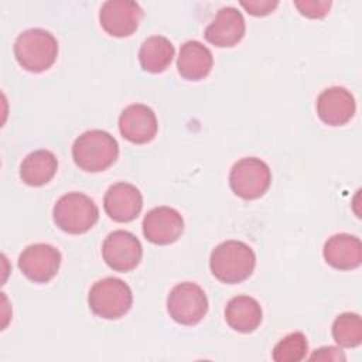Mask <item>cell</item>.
<instances>
[{
    "label": "cell",
    "mask_w": 362,
    "mask_h": 362,
    "mask_svg": "<svg viewBox=\"0 0 362 362\" xmlns=\"http://www.w3.org/2000/svg\"><path fill=\"white\" fill-rule=\"evenodd\" d=\"M255 266V250L242 240H225L216 245L209 256L211 273L225 284L245 281L252 276Z\"/></svg>",
    "instance_id": "obj_1"
},
{
    "label": "cell",
    "mask_w": 362,
    "mask_h": 362,
    "mask_svg": "<svg viewBox=\"0 0 362 362\" xmlns=\"http://www.w3.org/2000/svg\"><path fill=\"white\" fill-rule=\"evenodd\" d=\"M117 157V140L100 129L83 132L72 144L74 163L86 173L105 171L116 163Z\"/></svg>",
    "instance_id": "obj_2"
},
{
    "label": "cell",
    "mask_w": 362,
    "mask_h": 362,
    "mask_svg": "<svg viewBox=\"0 0 362 362\" xmlns=\"http://www.w3.org/2000/svg\"><path fill=\"white\" fill-rule=\"evenodd\" d=\"M13 49L16 61L23 69L40 74L55 64L58 41L44 28H28L18 34Z\"/></svg>",
    "instance_id": "obj_3"
},
{
    "label": "cell",
    "mask_w": 362,
    "mask_h": 362,
    "mask_svg": "<svg viewBox=\"0 0 362 362\" xmlns=\"http://www.w3.org/2000/svg\"><path fill=\"white\" fill-rule=\"evenodd\" d=\"M54 223L69 235H82L90 230L99 219V208L83 192L64 194L52 208Z\"/></svg>",
    "instance_id": "obj_4"
},
{
    "label": "cell",
    "mask_w": 362,
    "mask_h": 362,
    "mask_svg": "<svg viewBox=\"0 0 362 362\" xmlns=\"http://www.w3.org/2000/svg\"><path fill=\"white\" fill-rule=\"evenodd\" d=\"M133 293L126 281L117 277H105L93 283L88 293L90 311L103 320H119L129 313Z\"/></svg>",
    "instance_id": "obj_5"
},
{
    "label": "cell",
    "mask_w": 362,
    "mask_h": 362,
    "mask_svg": "<svg viewBox=\"0 0 362 362\" xmlns=\"http://www.w3.org/2000/svg\"><path fill=\"white\" fill-rule=\"evenodd\" d=\"M272 184V170L262 158L243 157L238 160L229 173L232 192L246 201L263 197Z\"/></svg>",
    "instance_id": "obj_6"
},
{
    "label": "cell",
    "mask_w": 362,
    "mask_h": 362,
    "mask_svg": "<svg viewBox=\"0 0 362 362\" xmlns=\"http://www.w3.org/2000/svg\"><path fill=\"white\" fill-rule=\"evenodd\" d=\"M208 297L201 286L192 281L175 284L167 296V311L181 325L192 327L204 320L208 313Z\"/></svg>",
    "instance_id": "obj_7"
},
{
    "label": "cell",
    "mask_w": 362,
    "mask_h": 362,
    "mask_svg": "<svg viewBox=\"0 0 362 362\" xmlns=\"http://www.w3.org/2000/svg\"><path fill=\"white\" fill-rule=\"evenodd\" d=\"M102 257L115 272L127 273L134 270L143 257V246L136 235L117 229L110 232L102 243Z\"/></svg>",
    "instance_id": "obj_8"
},
{
    "label": "cell",
    "mask_w": 362,
    "mask_h": 362,
    "mask_svg": "<svg viewBox=\"0 0 362 362\" xmlns=\"http://www.w3.org/2000/svg\"><path fill=\"white\" fill-rule=\"evenodd\" d=\"M61 252L49 243H33L23 249L18 256V269L34 283H48L61 266Z\"/></svg>",
    "instance_id": "obj_9"
},
{
    "label": "cell",
    "mask_w": 362,
    "mask_h": 362,
    "mask_svg": "<svg viewBox=\"0 0 362 362\" xmlns=\"http://www.w3.org/2000/svg\"><path fill=\"white\" fill-rule=\"evenodd\" d=\"M143 14V8L136 1L107 0L99 10V23L110 37L124 38L139 28Z\"/></svg>",
    "instance_id": "obj_10"
},
{
    "label": "cell",
    "mask_w": 362,
    "mask_h": 362,
    "mask_svg": "<svg viewBox=\"0 0 362 362\" xmlns=\"http://www.w3.org/2000/svg\"><path fill=\"white\" fill-rule=\"evenodd\" d=\"M143 235L154 245H171L177 242L184 232V219L181 214L171 206H156L143 218Z\"/></svg>",
    "instance_id": "obj_11"
},
{
    "label": "cell",
    "mask_w": 362,
    "mask_h": 362,
    "mask_svg": "<svg viewBox=\"0 0 362 362\" xmlns=\"http://www.w3.org/2000/svg\"><path fill=\"white\" fill-rule=\"evenodd\" d=\"M158 130L154 110L144 103L126 106L119 116V132L123 139L133 144L150 143Z\"/></svg>",
    "instance_id": "obj_12"
},
{
    "label": "cell",
    "mask_w": 362,
    "mask_h": 362,
    "mask_svg": "<svg viewBox=\"0 0 362 362\" xmlns=\"http://www.w3.org/2000/svg\"><path fill=\"white\" fill-rule=\"evenodd\" d=\"M103 209L115 222H132L143 209V195L140 189L130 182H116L105 192Z\"/></svg>",
    "instance_id": "obj_13"
},
{
    "label": "cell",
    "mask_w": 362,
    "mask_h": 362,
    "mask_svg": "<svg viewBox=\"0 0 362 362\" xmlns=\"http://www.w3.org/2000/svg\"><path fill=\"white\" fill-rule=\"evenodd\" d=\"M246 33L243 14L232 6L219 8L204 31L205 40L218 48H230L242 41Z\"/></svg>",
    "instance_id": "obj_14"
},
{
    "label": "cell",
    "mask_w": 362,
    "mask_h": 362,
    "mask_svg": "<svg viewBox=\"0 0 362 362\" xmlns=\"http://www.w3.org/2000/svg\"><path fill=\"white\" fill-rule=\"evenodd\" d=\"M317 115L328 126H344L355 115L356 102L351 90L344 86L324 89L317 98Z\"/></svg>",
    "instance_id": "obj_15"
},
{
    "label": "cell",
    "mask_w": 362,
    "mask_h": 362,
    "mask_svg": "<svg viewBox=\"0 0 362 362\" xmlns=\"http://www.w3.org/2000/svg\"><path fill=\"white\" fill-rule=\"evenodd\" d=\"M322 256L332 269L354 270L362 263V243L355 235L335 233L325 240Z\"/></svg>",
    "instance_id": "obj_16"
},
{
    "label": "cell",
    "mask_w": 362,
    "mask_h": 362,
    "mask_svg": "<svg viewBox=\"0 0 362 362\" xmlns=\"http://www.w3.org/2000/svg\"><path fill=\"white\" fill-rule=\"evenodd\" d=\"M214 66L212 51L197 40L185 41L177 58L178 74L187 81H201L209 75Z\"/></svg>",
    "instance_id": "obj_17"
},
{
    "label": "cell",
    "mask_w": 362,
    "mask_h": 362,
    "mask_svg": "<svg viewBox=\"0 0 362 362\" xmlns=\"http://www.w3.org/2000/svg\"><path fill=\"white\" fill-rule=\"evenodd\" d=\"M262 320V305L250 296H236L225 307V321L233 331L250 334L259 328Z\"/></svg>",
    "instance_id": "obj_18"
},
{
    "label": "cell",
    "mask_w": 362,
    "mask_h": 362,
    "mask_svg": "<svg viewBox=\"0 0 362 362\" xmlns=\"http://www.w3.org/2000/svg\"><path fill=\"white\" fill-rule=\"evenodd\" d=\"M58 170V160L49 150L41 148L31 151L20 164V178L30 187L48 184Z\"/></svg>",
    "instance_id": "obj_19"
},
{
    "label": "cell",
    "mask_w": 362,
    "mask_h": 362,
    "mask_svg": "<svg viewBox=\"0 0 362 362\" xmlns=\"http://www.w3.org/2000/svg\"><path fill=\"white\" fill-rule=\"evenodd\" d=\"M175 55L173 42L164 35H151L143 41L139 49V62L143 71L150 74L164 72Z\"/></svg>",
    "instance_id": "obj_20"
},
{
    "label": "cell",
    "mask_w": 362,
    "mask_h": 362,
    "mask_svg": "<svg viewBox=\"0 0 362 362\" xmlns=\"http://www.w3.org/2000/svg\"><path fill=\"white\" fill-rule=\"evenodd\" d=\"M332 338L342 348H356L362 342V320L356 313H342L332 322Z\"/></svg>",
    "instance_id": "obj_21"
},
{
    "label": "cell",
    "mask_w": 362,
    "mask_h": 362,
    "mask_svg": "<svg viewBox=\"0 0 362 362\" xmlns=\"http://www.w3.org/2000/svg\"><path fill=\"white\" fill-rule=\"evenodd\" d=\"M308 352L307 337L301 331H294L283 337L273 348L272 358L276 362H300Z\"/></svg>",
    "instance_id": "obj_22"
},
{
    "label": "cell",
    "mask_w": 362,
    "mask_h": 362,
    "mask_svg": "<svg viewBox=\"0 0 362 362\" xmlns=\"http://www.w3.org/2000/svg\"><path fill=\"white\" fill-rule=\"evenodd\" d=\"M332 6V1L327 0H297L294 7L298 13L307 18H324Z\"/></svg>",
    "instance_id": "obj_23"
},
{
    "label": "cell",
    "mask_w": 362,
    "mask_h": 362,
    "mask_svg": "<svg viewBox=\"0 0 362 362\" xmlns=\"http://www.w3.org/2000/svg\"><path fill=\"white\" fill-rule=\"evenodd\" d=\"M240 6L252 16L255 17H264L274 11V8L279 6V1L276 0H249V1H240Z\"/></svg>",
    "instance_id": "obj_24"
},
{
    "label": "cell",
    "mask_w": 362,
    "mask_h": 362,
    "mask_svg": "<svg viewBox=\"0 0 362 362\" xmlns=\"http://www.w3.org/2000/svg\"><path fill=\"white\" fill-rule=\"evenodd\" d=\"M310 359L311 361H315V359L317 361H345L346 356L337 346H321L311 354Z\"/></svg>",
    "instance_id": "obj_25"
}]
</instances>
